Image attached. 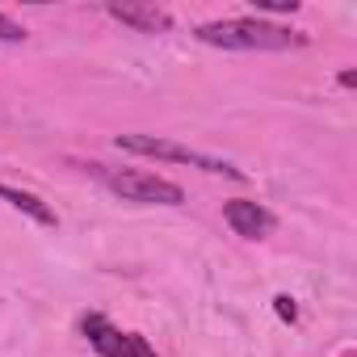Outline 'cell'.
<instances>
[{
	"instance_id": "9",
	"label": "cell",
	"mask_w": 357,
	"mask_h": 357,
	"mask_svg": "<svg viewBox=\"0 0 357 357\" xmlns=\"http://www.w3.org/2000/svg\"><path fill=\"white\" fill-rule=\"evenodd\" d=\"M252 5H257L261 13H294L298 0H252Z\"/></svg>"
},
{
	"instance_id": "7",
	"label": "cell",
	"mask_w": 357,
	"mask_h": 357,
	"mask_svg": "<svg viewBox=\"0 0 357 357\" xmlns=\"http://www.w3.org/2000/svg\"><path fill=\"white\" fill-rule=\"evenodd\" d=\"M0 198H5L13 211L30 215L34 223H43V227H55V211H51V206H43L34 194H26V190H13V185H0Z\"/></svg>"
},
{
	"instance_id": "8",
	"label": "cell",
	"mask_w": 357,
	"mask_h": 357,
	"mask_svg": "<svg viewBox=\"0 0 357 357\" xmlns=\"http://www.w3.org/2000/svg\"><path fill=\"white\" fill-rule=\"evenodd\" d=\"M26 38V30L13 22V17H5V13H0V43H22Z\"/></svg>"
},
{
	"instance_id": "4",
	"label": "cell",
	"mask_w": 357,
	"mask_h": 357,
	"mask_svg": "<svg viewBox=\"0 0 357 357\" xmlns=\"http://www.w3.org/2000/svg\"><path fill=\"white\" fill-rule=\"evenodd\" d=\"M80 332L89 336V344L101 353V357H155V349L139 336V332H122V328H114L105 315H97V311H89L84 319H80Z\"/></svg>"
},
{
	"instance_id": "10",
	"label": "cell",
	"mask_w": 357,
	"mask_h": 357,
	"mask_svg": "<svg viewBox=\"0 0 357 357\" xmlns=\"http://www.w3.org/2000/svg\"><path fill=\"white\" fill-rule=\"evenodd\" d=\"M273 307H278V315H282V319H290V324L298 319V307H294V298H290V294H278V298H273Z\"/></svg>"
},
{
	"instance_id": "1",
	"label": "cell",
	"mask_w": 357,
	"mask_h": 357,
	"mask_svg": "<svg viewBox=\"0 0 357 357\" xmlns=\"http://www.w3.org/2000/svg\"><path fill=\"white\" fill-rule=\"evenodd\" d=\"M198 43L223 47V51H294V47H307V34L261 22V17H231V22L198 26Z\"/></svg>"
},
{
	"instance_id": "2",
	"label": "cell",
	"mask_w": 357,
	"mask_h": 357,
	"mask_svg": "<svg viewBox=\"0 0 357 357\" xmlns=\"http://www.w3.org/2000/svg\"><path fill=\"white\" fill-rule=\"evenodd\" d=\"M89 172L97 176L105 190H114L118 198H126V202H143V206H181V202H185L181 185L164 181V176H155V172H143V168H105V164H89Z\"/></svg>"
},
{
	"instance_id": "5",
	"label": "cell",
	"mask_w": 357,
	"mask_h": 357,
	"mask_svg": "<svg viewBox=\"0 0 357 357\" xmlns=\"http://www.w3.org/2000/svg\"><path fill=\"white\" fill-rule=\"evenodd\" d=\"M223 219H227V227H231L236 236H244V240H261V236H269V231L278 227V219H273L261 202H248V198L223 202Z\"/></svg>"
},
{
	"instance_id": "3",
	"label": "cell",
	"mask_w": 357,
	"mask_h": 357,
	"mask_svg": "<svg viewBox=\"0 0 357 357\" xmlns=\"http://www.w3.org/2000/svg\"><path fill=\"white\" fill-rule=\"evenodd\" d=\"M118 147L122 151H135V155H155V160H176V164H190V168H202V172H223L231 181H244V172L215 160V155H202L194 147H181L172 139H151V135H118Z\"/></svg>"
},
{
	"instance_id": "6",
	"label": "cell",
	"mask_w": 357,
	"mask_h": 357,
	"mask_svg": "<svg viewBox=\"0 0 357 357\" xmlns=\"http://www.w3.org/2000/svg\"><path fill=\"white\" fill-rule=\"evenodd\" d=\"M105 13L114 22L139 30V34H164V30H172V17L164 9H155V5H109Z\"/></svg>"
}]
</instances>
